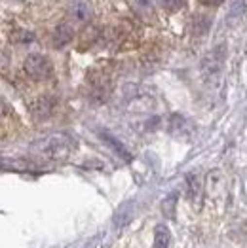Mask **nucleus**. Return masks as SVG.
<instances>
[{
    "label": "nucleus",
    "instance_id": "nucleus-1",
    "mask_svg": "<svg viewBox=\"0 0 247 248\" xmlns=\"http://www.w3.org/2000/svg\"><path fill=\"white\" fill-rule=\"evenodd\" d=\"M76 148V142L72 137L65 133H52L44 139H38L33 144V152L46 159H65L69 157Z\"/></svg>",
    "mask_w": 247,
    "mask_h": 248
},
{
    "label": "nucleus",
    "instance_id": "nucleus-2",
    "mask_svg": "<svg viewBox=\"0 0 247 248\" xmlns=\"http://www.w3.org/2000/svg\"><path fill=\"white\" fill-rule=\"evenodd\" d=\"M25 72L29 74V78H33L36 82H44V80H48L52 76L53 66H52V62L48 61L44 55L33 53L25 61Z\"/></svg>",
    "mask_w": 247,
    "mask_h": 248
},
{
    "label": "nucleus",
    "instance_id": "nucleus-3",
    "mask_svg": "<svg viewBox=\"0 0 247 248\" xmlns=\"http://www.w3.org/2000/svg\"><path fill=\"white\" fill-rule=\"evenodd\" d=\"M225 59H227V46L221 44L217 47H213L202 61V72L206 78H215L223 66H225Z\"/></svg>",
    "mask_w": 247,
    "mask_h": 248
},
{
    "label": "nucleus",
    "instance_id": "nucleus-4",
    "mask_svg": "<svg viewBox=\"0 0 247 248\" xmlns=\"http://www.w3.org/2000/svg\"><path fill=\"white\" fill-rule=\"evenodd\" d=\"M69 19L74 25H86L91 19V6L88 0H72L69 4Z\"/></svg>",
    "mask_w": 247,
    "mask_h": 248
},
{
    "label": "nucleus",
    "instance_id": "nucleus-5",
    "mask_svg": "<svg viewBox=\"0 0 247 248\" xmlns=\"http://www.w3.org/2000/svg\"><path fill=\"white\" fill-rule=\"evenodd\" d=\"M53 106H55V101L52 97H38L35 103L31 104V114L38 122L48 120L52 116V112H53Z\"/></svg>",
    "mask_w": 247,
    "mask_h": 248
},
{
    "label": "nucleus",
    "instance_id": "nucleus-6",
    "mask_svg": "<svg viewBox=\"0 0 247 248\" xmlns=\"http://www.w3.org/2000/svg\"><path fill=\"white\" fill-rule=\"evenodd\" d=\"M71 40H72V27L69 23H61L55 29V32H53V46L55 47H63Z\"/></svg>",
    "mask_w": 247,
    "mask_h": 248
},
{
    "label": "nucleus",
    "instance_id": "nucleus-7",
    "mask_svg": "<svg viewBox=\"0 0 247 248\" xmlns=\"http://www.w3.org/2000/svg\"><path fill=\"white\" fill-rule=\"evenodd\" d=\"M171 241V233L165 226H158L154 229V248H167Z\"/></svg>",
    "mask_w": 247,
    "mask_h": 248
},
{
    "label": "nucleus",
    "instance_id": "nucleus-8",
    "mask_svg": "<svg viewBox=\"0 0 247 248\" xmlns=\"http://www.w3.org/2000/svg\"><path fill=\"white\" fill-rule=\"evenodd\" d=\"M246 14V2L244 0H234L230 10H228V21L242 19V16Z\"/></svg>",
    "mask_w": 247,
    "mask_h": 248
},
{
    "label": "nucleus",
    "instance_id": "nucleus-9",
    "mask_svg": "<svg viewBox=\"0 0 247 248\" xmlns=\"http://www.w3.org/2000/svg\"><path fill=\"white\" fill-rule=\"evenodd\" d=\"M186 184H188V197L190 199H196L202 191V184H200V178L196 174H188L186 178Z\"/></svg>",
    "mask_w": 247,
    "mask_h": 248
},
{
    "label": "nucleus",
    "instance_id": "nucleus-10",
    "mask_svg": "<svg viewBox=\"0 0 247 248\" xmlns=\"http://www.w3.org/2000/svg\"><path fill=\"white\" fill-rule=\"evenodd\" d=\"M175 207H177V193H171L169 197H165L162 203V212L165 218H173L175 216Z\"/></svg>",
    "mask_w": 247,
    "mask_h": 248
},
{
    "label": "nucleus",
    "instance_id": "nucleus-11",
    "mask_svg": "<svg viewBox=\"0 0 247 248\" xmlns=\"http://www.w3.org/2000/svg\"><path fill=\"white\" fill-rule=\"evenodd\" d=\"M103 139H105V140H106V142H108V144L112 146V148H114V150H116V152H118L120 155H124L125 159H129V154L125 152V148H124V146H122V142H118V140H116L114 137H110L108 133H103Z\"/></svg>",
    "mask_w": 247,
    "mask_h": 248
},
{
    "label": "nucleus",
    "instance_id": "nucleus-12",
    "mask_svg": "<svg viewBox=\"0 0 247 248\" xmlns=\"http://www.w3.org/2000/svg\"><path fill=\"white\" fill-rule=\"evenodd\" d=\"M194 31H196V34H204L207 29H209V19H207L206 16H196L194 17Z\"/></svg>",
    "mask_w": 247,
    "mask_h": 248
},
{
    "label": "nucleus",
    "instance_id": "nucleus-13",
    "mask_svg": "<svg viewBox=\"0 0 247 248\" xmlns=\"http://www.w3.org/2000/svg\"><path fill=\"white\" fill-rule=\"evenodd\" d=\"M160 2V6L165 8V10H169V12H177V10H181L183 6H185L186 0H158Z\"/></svg>",
    "mask_w": 247,
    "mask_h": 248
},
{
    "label": "nucleus",
    "instance_id": "nucleus-14",
    "mask_svg": "<svg viewBox=\"0 0 247 248\" xmlns=\"http://www.w3.org/2000/svg\"><path fill=\"white\" fill-rule=\"evenodd\" d=\"M202 4H206V6H221L225 0H200Z\"/></svg>",
    "mask_w": 247,
    "mask_h": 248
},
{
    "label": "nucleus",
    "instance_id": "nucleus-15",
    "mask_svg": "<svg viewBox=\"0 0 247 248\" xmlns=\"http://www.w3.org/2000/svg\"><path fill=\"white\" fill-rule=\"evenodd\" d=\"M4 114H6V104L2 101V97H0V120L4 118Z\"/></svg>",
    "mask_w": 247,
    "mask_h": 248
}]
</instances>
